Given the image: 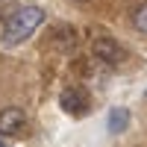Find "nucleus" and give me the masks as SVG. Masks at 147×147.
I'll return each instance as SVG.
<instances>
[{"label": "nucleus", "mask_w": 147, "mask_h": 147, "mask_svg": "<svg viewBox=\"0 0 147 147\" xmlns=\"http://www.w3.org/2000/svg\"><path fill=\"white\" fill-rule=\"evenodd\" d=\"M41 21H44V12L38 6H21L15 9L9 15L6 21V27H3V41L6 44H21V41H27L30 35L41 27Z\"/></svg>", "instance_id": "1"}, {"label": "nucleus", "mask_w": 147, "mask_h": 147, "mask_svg": "<svg viewBox=\"0 0 147 147\" xmlns=\"http://www.w3.org/2000/svg\"><path fill=\"white\" fill-rule=\"evenodd\" d=\"M24 129H27V115H24V109L18 106H9L0 112V136H24Z\"/></svg>", "instance_id": "2"}, {"label": "nucleus", "mask_w": 147, "mask_h": 147, "mask_svg": "<svg viewBox=\"0 0 147 147\" xmlns=\"http://www.w3.org/2000/svg\"><path fill=\"white\" fill-rule=\"evenodd\" d=\"M91 53H94V59H100L106 65H118L121 59H124V50H121L118 41H112V38H94L91 41Z\"/></svg>", "instance_id": "3"}, {"label": "nucleus", "mask_w": 147, "mask_h": 147, "mask_svg": "<svg viewBox=\"0 0 147 147\" xmlns=\"http://www.w3.org/2000/svg\"><path fill=\"white\" fill-rule=\"evenodd\" d=\"M59 103L68 115H85V109H88V94L82 88H65L62 97H59Z\"/></svg>", "instance_id": "4"}, {"label": "nucleus", "mask_w": 147, "mask_h": 147, "mask_svg": "<svg viewBox=\"0 0 147 147\" xmlns=\"http://www.w3.org/2000/svg\"><path fill=\"white\" fill-rule=\"evenodd\" d=\"M127 127H129V112L124 106H118V109H112L109 112V132H127Z\"/></svg>", "instance_id": "5"}, {"label": "nucleus", "mask_w": 147, "mask_h": 147, "mask_svg": "<svg viewBox=\"0 0 147 147\" xmlns=\"http://www.w3.org/2000/svg\"><path fill=\"white\" fill-rule=\"evenodd\" d=\"M132 27H136L138 32L147 35V3H141L136 12H132Z\"/></svg>", "instance_id": "6"}, {"label": "nucleus", "mask_w": 147, "mask_h": 147, "mask_svg": "<svg viewBox=\"0 0 147 147\" xmlns=\"http://www.w3.org/2000/svg\"><path fill=\"white\" fill-rule=\"evenodd\" d=\"M0 147H12V144H6V141H3V136H0Z\"/></svg>", "instance_id": "7"}, {"label": "nucleus", "mask_w": 147, "mask_h": 147, "mask_svg": "<svg viewBox=\"0 0 147 147\" xmlns=\"http://www.w3.org/2000/svg\"><path fill=\"white\" fill-rule=\"evenodd\" d=\"M77 3H88V0H77Z\"/></svg>", "instance_id": "8"}]
</instances>
